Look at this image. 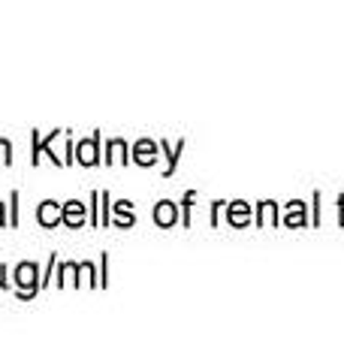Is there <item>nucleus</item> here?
I'll return each instance as SVG.
<instances>
[{"mask_svg": "<svg viewBox=\"0 0 344 362\" xmlns=\"http://www.w3.org/2000/svg\"><path fill=\"white\" fill-rule=\"evenodd\" d=\"M6 223V218H4V202H0V226Z\"/></svg>", "mask_w": 344, "mask_h": 362, "instance_id": "nucleus-14", "label": "nucleus"}, {"mask_svg": "<svg viewBox=\"0 0 344 362\" xmlns=\"http://www.w3.org/2000/svg\"><path fill=\"white\" fill-rule=\"evenodd\" d=\"M106 160H109V163H112V160L127 163V160H130V157H127V145H124L121 139H112V142H109V157H106Z\"/></svg>", "mask_w": 344, "mask_h": 362, "instance_id": "nucleus-7", "label": "nucleus"}, {"mask_svg": "<svg viewBox=\"0 0 344 362\" xmlns=\"http://www.w3.org/2000/svg\"><path fill=\"white\" fill-rule=\"evenodd\" d=\"M13 226H18V190H13Z\"/></svg>", "mask_w": 344, "mask_h": 362, "instance_id": "nucleus-12", "label": "nucleus"}, {"mask_svg": "<svg viewBox=\"0 0 344 362\" xmlns=\"http://www.w3.org/2000/svg\"><path fill=\"white\" fill-rule=\"evenodd\" d=\"M13 281H16V287H18V296H21V299H33V296H37V290L42 287V278H40L37 263H18Z\"/></svg>", "mask_w": 344, "mask_h": 362, "instance_id": "nucleus-1", "label": "nucleus"}, {"mask_svg": "<svg viewBox=\"0 0 344 362\" xmlns=\"http://www.w3.org/2000/svg\"><path fill=\"white\" fill-rule=\"evenodd\" d=\"M76 272H79V266H76V263H64V266H61V278H57V287H64L67 281H70V278L76 275Z\"/></svg>", "mask_w": 344, "mask_h": 362, "instance_id": "nucleus-9", "label": "nucleus"}, {"mask_svg": "<svg viewBox=\"0 0 344 362\" xmlns=\"http://www.w3.org/2000/svg\"><path fill=\"white\" fill-rule=\"evenodd\" d=\"M61 221L67 226H73V230H79V226L85 223V206L79 199H70V202H64V211H61Z\"/></svg>", "mask_w": 344, "mask_h": 362, "instance_id": "nucleus-3", "label": "nucleus"}, {"mask_svg": "<svg viewBox=\"0 0 344 362\" xmlns=\"http://www.w3.org/2000/svg\"><path fill=\"white\" fill-rule=\"evenodd\" d=\"M0 287H9V281H6V266H0Z\"/></svg>", "mask_w": 344, "mask_h": 362, "instance_id": "nucleus-13", "label": "nucleus"}, {"mask_svg": "<svg viewBox=\"0 0 344 362\" xmlns=\"http://www.w3.org/2000/svg\"><path fill=\"white\" fill-rule=\"evenodd\" d=\"M176 218H178V214H176V206H172V202H160V206L154 209V221L160 226H172V223H176Z\"/></svg>", "mask_w": 344, "mask_h": 362, "instance_id": "nucleus-6", "label": "nucleus"}, {"mask_svg": "<svg viewBox=\"0 0 344 362\" xmlns=\"http://www.w3.org/2000/svg\"><path fill=\"white\" fill-rule=\"evenodd\" d=\"M0 163H13V145H9V139H0Z\"/></svg>", "mask_w": 344, "mask_h": 362, "instance_id": "nucleus-10", "label": "nucleus"}, {"mask_svg": "<svg viewBox=\"0 0 344 362\" xmlns=\"http://www.w3.org/2000/svg\"><path fill=\"white\" fill-rule=\"evenodd\" d=\"M133 160L139 163V166H151V163L157 160V145H154V142H148V139L136 142V148H133Z\"/></svg>", "mask_w": 344, "mask_h": 362, "instance_id": "nucleus-5", "label": "nucleus"}, {"mask_svg": "<svg viewBox=\"0 0 344 362\" xmlns=\"http://www.w3.org/2000/svg\"><path fill=\"white\" fill-rule=\"evenodd\" d=\"M97 148H100V133H94L91 139L76 145V160L82 163V166H97V160H100V151Z\"/></svg>", "mask_w": 344, "mask_h": 362, "instance_id": "nucleus-2", "label": "nucleus"}, {"mask_svg": "<svg viewBox=\"0 0 344 362\" xmlns=\"http://www.w3.org/2000/svg\"><path fill=\"white\" fill-rule=\"evenodd\" d=\"M115 209V214H118V226H130L133 223V211H130V202H118V206H112Z\"/></svg>", "mask_w": 344, "mask_h": 362, "instance_id": "nucleus-8", "label": "nucleus"}, {"mask_svg": "<svg viewBox=\"0 0 344 362\" xmlns=\"http://www.w3.org/2000/svg\"><path fill=\"white\" fill-rule=\"evenodd\" d=\"M61 211H64V206H57L55 199H45L40 206V211H37V221L42 226H57L61 223Z\"/></svg>", "mask_w": 344, "mask_h": 362, "instance_id": "nucleus-4", "label": "nucleus"}, {"mask_svg": "<svg viewBox=\"0 0 344 362\" xmlns=\"http://www.w3.org/2000/svg\"><path fill=\"white\" fill-rule=\"evenodd\" d=\"M100 206H103V211H100V223H109L112 218H109V194H100Z\"/></svg>", "mask_w": 344, "mask_h": 362, "instance_id": "nucleus-11", "label": "nucleus"}]
</instances>
